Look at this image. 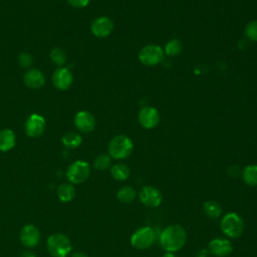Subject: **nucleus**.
Here are the masks:
<instances>
[{"instance_id": "nucleus-21", "label": "nucleus", "mask_w": 257, "mask_h": 257, "mask_svg": "<svg viewBox=\"0 0 257 257\" xmlns=\"http://www.w3.org/2000/svg\"><path fill=\"white\" fill-rule=\"evenodd\" d=\"M136 197H137V192L131 186L121 187L117 191V193H116L117 200L120 203H122V204H130V203H132L136 199Z\"/></svg>"}, {"instance_id": "nucleus-32", "label": "nucleus", "mask_w": 257, "mask_h": 257, "mask_svg": "<svg viewBox=\"0 0 257 257\" xmlns=\"http://www.w3.org/2000/svg\"><path fill=\"white\" fill-rule=\"evenodd\" d=\"M162 257H177L174 252H166Z\"/></svg>"}, {"instance_id": "nucleus-29", "label": "nucleus", "mask_w": 257, "mask_h": 257, "mask_svg": "<svg viewBox=\"0 0 257 257\" xmlns=\"http://www.w3.org/2000/svg\"><path fill=\"white\" fill-rule=\"evenodd\" d=\"M67 2L75 8H83L89 4L90 0H67Z\"/></svg>"}, {"instance_id": "nucleus-19", "label": "nucleus", "mask_w": 257, "mask_h": 257, "mask_svg": "<svg viewBox=\"0 0 257 257\" xmlns=\"http://www.w3.org/2000/svg\"><path fill=\"white\" fill-rule=\"evenodd\" d=\"M241 177L243 182L250 186H257V165H248L241 172Z\"/></svg>"}, {"instance_id": "nucleus-17", "label": "nucleus", "mask_w": 257, "mask_h": 257, "mask_svg": "<svg viewBox=\"0 0 257 257\" xmlns=\"http://www.w3.org/2000/svg\"><path fill=\"white\" fill-rule=\"evenodd\" d=\"M16 145L15 133L10 128H3L0 131V151L8 152Z\"/></svg>"}, {"instance_id": "nucleus-8", "label": "nucleus", "mask_w": 257, "mask_h": 257, "mask_svg": "<svg viewBox=\"0 0 257 257\" xmlns=\"http://www.w3.org/2000/svg\"><path fill=\"white\" fill-rule=\"evenodd\" d=\"M139 198L142 204L148 208H157L163 202L161 191L152 186H144L139 193Z\"/></svg>"}, {"instance_id": "nucleus-28", "label": "nucleus", "mask_w": 257, "mask_h": 257, "mask_svg": "<svg viewBox=\"0 0 257 257\" xmlns=\"http://www.w3.org/2000/svg\"><path fill=\"white\" fill-rule=\"evenodd\" d=\"M33 62V57L30 53L28 52H21L18 56V63L21 67L29 69L30 66L32 65Z\"/></svg>"}, {"instance_id": "nucleus-14", "label": "nucleus", "mask_w": 257, "mask_h": 257, "mask_svg": "<svg viewBox=\"0 0 257 257\" xmlns=\"http://www.w3.org/2000/svg\"><path fill=\"white\" fill-rule=\"evenodd\" d=\"M21 243L27 248L35 247L40 241V232L38 228L32 224L25 225L19 235Z\"/></svg>"}, {"instance_id": "nucleus-6", "label": "nucleus", "mask_w": 257, "mask_h": 257, "mask_svg": "<svg viewBox=\"0 0 257 257\" xmlns=\"http://www.w3.org/2000/svg\"><path fill=\"white\" fill-rule=\"evenodd\" d=\"M90 175V167L88 163L77 160L69 165L66 171V177L71 184H81L85 182Z\"/></svg>"}, {"instance_id": "nucleus-9", "label": "nucleus", "mask_w": 257, "mask_h": 257, "mask_svg": "<svg viewBox=\"0 0 257 257\" xmlns=\"http://www.w3.org/2000/svg\"><path fill=\"white\" fill-rule=\"evenodd\" d=\"M46 127L45 118L38 113L30 114L24 123V130L28 137L37 138L40 137Z\"/></svg>"}, {"instance_id": "nucleus-31", "label": "nucleus", "mask_w": 257, "mask_h": 257, "mask_svg": "<svg viewBox=\"0 0 257 257\" xmlns=\"http://www.w3.org/2000/svg\"><path fill=\"white\" fill-rule=\"evenodd\" d=\"M20 257H35V254L30 251H25L20 255Z\"/></svg>"}, {"instance_id": "nucleus-12", "label": "nucleus", "mask_w": 257, "mask_h": 257, "mask_svg": "<svg viewBox=\"0 0 257 257\" xmlns=\"http://www.w3.org/2000/svg\"><path fill=\"white\" fill-rule=\"evenodd\" d=\"M73 82V75L67 67L60 66L52 74V83L59 90L68 89Z\"/></svg>"}, {"instance_id": "nucleus-13", "label": "nucleus", "mask_w": 257, "mask_h": 257, "mask_svg": "<svg viewBox=\"0 0 257 257\" xmlns=\"http://www.w3.org/2000/svg\"><path fill=\"white\" fill-rule=\"evenodd\" d=\"M73 122L75 127L84 134H88L92 132L95 127L96 121L93 114L87 110L78 111L73 118Z\"/></svg>"}, {"instance_id": "nucleus-1", "label": "nucleus", "mask_w": 257, "mask_h": 257, "mask_svg": "<svg viewBox=\"0 0 257 257\" xmlns=\"http://www.w3.org/2000/svg\"><path fill=\"white\" fill-rule=\"evenodd\" d=\"M187 241L186 230L179 224L166 227L160 235V245L166 252H177L182 249Z\"/></svg>"}, {"instance_id": "nucleus-25", "label": "nucleus", "mask_w": 257, "mask_h": 257, "mask_svg": "<svg viewBox=\"0 0 257 257\" xmlns=\"http://www.w3.org/2000/svg\"><path fill=\"white\" fill-rule=\"evenodd\" d=\"M111 158L108 154H100L93 161V167L98 171H105L110 167Z\"/></svg>"}, {"instance_id": "nucleus-26", "label": "nucleus", "mask_w": 257, "mask_h": 257, "mask_svg": "<svg viewBox=\"0 0 257 257\" xmlns=\"http://www.w3.org/2000/svg\"><path fill=\"white\" fill-rule=\"evenodd\" d=\"M181 50H182V43L178 39H171L170 41L167 42L164 52L168 56H176L180 54Z\"/></svg>"}, {"instance_id": "nucleus-22", "label": "nucleus", "mask_w": 257, "mask_h": 257, "mask_svg": "<svg viewBox=\"0 0 257 257\" xmlns=\"http://www.w3.org/2000/svg\"><path fill=\"white\" fill-rule=\"evenodd\" d=\"M203 210L211 219H217L222 214V207L217 201H206L203 205Z\"/></svg>"}, {"instance_id": "nucleus-27", "label": "nucleus", "mask_w": 257, "mask_h": 257, "mask_svg": "<svg viewBox=\"0 0 257 257\" xmlns=\"http://www.w3.org/2000/svg\"><path fill=\"white\" fill-rule=\"evenodd\" d=\"M246 37L251 41H257V20H252L247 23L244 29Z\"/></svg>"}, {"instance_id": "nucleus-23", "label": "nucleus", "mask_w": 257, "mask_h": 257, "mask_svg": "<svg viewBox=\"0 0 257 257\" xmlns=\"http://www.w3.org/2000/svg\"><path fill=\"white\" fill-rule=\"evenodd\" d=\"M61 143L63 144L64 147L69 148V149H75L77 147H79L82 143V138L80 137V135H78L77 133H73V132H68L65 135L62 136L61 138Z\"/></svg>"}, {"instance_id": "nucleus-3", "label": "nucleus", "mask_w": 257, "mask_h": 257, "mask_svg": "<svg viewBox=\"0 0 257 257\" xmlns=\"http://www.w3.org/2000/svg\"><path fill=\"white\" fill-rule=\"evenodd\" d=\"M47 250L53 257H66L70 254L72 245L67 236L61 233H53L47 239Z\"/></svg>"}, {"instance_id": "nucleus-11", "label": "nucleus", "mask_w": 257, "mask_h": 257, "mask_svg": "<svg viewBox=\"0 0 257 257\" xmlns=\"http://www.w3.org/2000/svg\"><path fill=\"white\" fill-rule=\"evenodd\" d=\"M90 30L92 34L98 38L107 37L113 30V22L109 17L99 16L92 21Z\"/></svg>"}, {"instance_id": "nucleus-20", "label": "nucleus", "mask_w": 257, "mask_h": 257, "mask_svg": "<svg viewBox=\"0 0 257 257\" xmlns=\"http://www.w3.org/2000/svg\"><path fill=\"white\" fill-rule=\"evenodd\" d=\"M110 175L115 181L123 182L128 179L131 175V170L124 164H116L110 168Z\"/></svg>"}, {"instance_id": "nucleus-30", "label": "nucleus", "mask_w": 257, "mask_h": 257, "mask_svg": "<svg viewBox=\"0 0 257 257\" xmlns=\"http://www.w3.org/2000/svg\"><path fill=\"white\" fill-rule=\"evenodd\" d=\"M70 257H88V256L83 252H74L71 254Z\"/></svg>"}, {"instance_id": "nucleus-5", "label": "nucleus", "mask_w": 257, "mask_h": 257, "mask_svg": "<svg viewBox=\"0 0 257 257\" xmlns=\"http://www.w3.org/2000/svg\"><path fill=\"white\" fill-rule=\"evenodd\" d=\"M157 240L156 231L147 226L136 230L131 236V245L138 250H145L154 245Z\"/></svg>"}, {"instance_id": "nucleus-10", "label": "nucleus", "mask_w": 257, "mask_h": 257, "mask_svg": "<svg viewBox=\"0 0 257 257\" xmlns=\"http://www.w3.org/2000/svg\"><path fill=\"white\" fill-rule=\"evenodd\" d=\"M138 119L143 127L152 130L159 124L160 113L154 106H145L140 110Z\"/></svg>"}, {"instance_id": "nucleus-2", "label": "nucleus", "mask_w": 257, "mask_h": 257, "mask_svg": "<svg viewBox=\"0 0 257 257\" xmlns=\"http://www.w3.org/2000/svg\"><path fill=\"white\" fill-rule=\"evenodd\" d=\"M134 149V144L132 140L126 136H116L110 140L108 143V155L110 158L115 160L126 159Z\"/></svg>"}, {"instance_id": "nucleus-7", "label": "nucleus", "mask_w": 257, "mask_h": 257, "mask_svg": "<svg viewBox=\"0 0 257 257\" xmlns=\"http://www.w3.org/2000/svg\"><path fill=\"white\" fill-rule=\"evenodd\" d=\"M164 49L157 44H148L139 52L140 61L147 66H154L161 63L164 59Z\"/></svg>"}, {"instance_id": "nucleus-24", "label": "nucleus", "mask_w": 257, "mask_h": 257, "mask_svg": "<svg viewBox=\"0 0 257 257\" xmlns=\"http://www.w3.org/2000/svg\"><path fill=\"white\" fill-rule=\"evenodd\" d=\"M49 58L52 61V63H54L55 65H58L60 67L66 62L67 55H66V52L62 48L54 47L49 53Z\"/></svg>"}, {"instance_id": "nucleus-16", "label": "nucleus", "mask_w": 257, "mask_h": 257, "mask_svg": "<svg viewBox=\"0 0 257 257\" xmlns=\"http://www.w3.org/2000/svg\"><path fill=\"white\" fill-rule=\"evenodd\" d=\"M26 86L32 89L41 88L45 84V76L42 71L37 68H29L23 77Z\"/></svg>"}, {"instance_id": "nucleus-4", "label": "nucleus", "mask_w": 257, "mask_h": 257, "mask_svg": "<svg viewBox=\"0 0 257 257\" xmlns=\"http://www.w3.org/2000/svg\"><path fill=\"white\" fill-rule=\"evenodd\" d=\"M221 231L229 238H238L242 235L245 223L243 218L237 213L226 214L220 222Z\"/></svg>"}, {"instance_id": "nucleus-18", "label": "nucleus", "mask_w": 257, "mask_h": 257, "mask_svg": "<svg viewBox=\"0 0 257 257\" xmlns=\"http://www.w3.org/2000/svg\"><path fill=\"white\" fill-rule=\"evenodd\" d=\"M75 189L71 183H62L57 188V197L63 203H68L73 200Z\"/></svg>"}, {"instance_id": "nucleus-15", "label": "nucleus", "mask_w": 257, "mask_h": 257, "mask_svg": "<svg viewBox=\"0 0 257 257\" xmlns=\"http://www.w3.org/2000/svg\"><path fill=\"white\" fill-rule=\"evenodd\" d=\"M208 251L216 257H226L232 253L233 246L228 239L215 238L210 241Z\"/></svg>"}]
</instances>
